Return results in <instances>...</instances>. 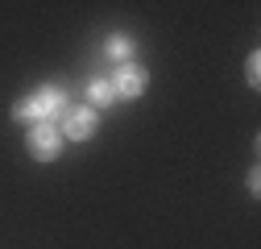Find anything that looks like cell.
Wrapping results in <instances>:
<instances>
[{"label":"cell","mask_w":261,"mask_h":249,"mask_svg":"<svg viewBox=\"0 0 261 249\" xmlns=\"http://www.w3.org/2000/svg\"><path fill=\"white\" fill-rule=\"evenodd\" d=\"M67 108H71L67 91L54 87V83H42L34 96H25V100L13 108V116H17V120H34V124H50L54 116H62Z\"/></svg>","instance_id":"cell-1"},{"label":"cell","mask_w":261,"mask_h":249,"mask_svg":"<svg viewBox=\"0 0 261 249\" xmlns=\"http://www.w3.org/2000/svg\"><path fill=\"white\" fill-rule=\"evenodd\" d=\"M25 150H29V158H38V162H54L58 150H62V133L54 124H34L29 137H25Z\"/></svg>","instance_id":"cell-2"},{"label":"cell","mask_w":261,"mask_h":249,"mask_svg":"<svg viewBox=\"0 0 261 249\" xmlns=\"http://www.w3.org/2000/svg\"><path fill=\"white\" fill-rule=\"evenodd\" d=\"M100 124V112L95 108H67L62 112V137L67 141H87Z\"/></svg>","instance_id":"cell-3"},{"label":"cell","mask_w":261,"mask_h":249,"mask_svg":"<svg viewBox=\"0 0 261 249\" xmlns=\"http://www.w3.org/2000/svg\"><path fill=\"white\" fill-rule=\"evenodd\" d=\"M108 83H112V91H116V96L137 100L141 91H145V83H149V75H145V67H133V62H124V67H120Z\"/></svg>","instance_id":"cell-4"},{"label":"cell","mask_w":261,"mask_h":249,"mask_svg":"<svg viewBox=\"0 0 261 249\" xmlns=\"http://www.w3.org/2000/svg\"><path fill=\"white\" fill-rule=\"evenodd\" d=\"M87 100H91L87 108H108V104L116 100V91H112L108 79H91V83H87Z\"/></svg>","instance_id":"cell-5"},{"label":"cell","mask_w":261,"mask_h":249,"mask_svg":"<svg viewBox=\"0 0 261 249\" xmlns=\"http://www.w3.org/2000/svg\"><path fill=\"white\" fill-rule=\"evenodd\" d=\"M128 50H133V42H128L124 34H116V38H108V54H112V58H128Z\"/></svg>","instance_id":"cell-6"},{"label":"cell","mask_w":261,"mask_h":249,"mask_svg":"<svg viewBox=\"0 0 261 249\" xmlns=\"http://www.w3.org/2000/svg\"><path fill=\"white\" fill-rule=\"evenodd\" d=\"M245 71H249V83H257V79H261V75H257V71H261V54H249Z\"/></svg>","instance_id":"cell-7"}]
</instances>
